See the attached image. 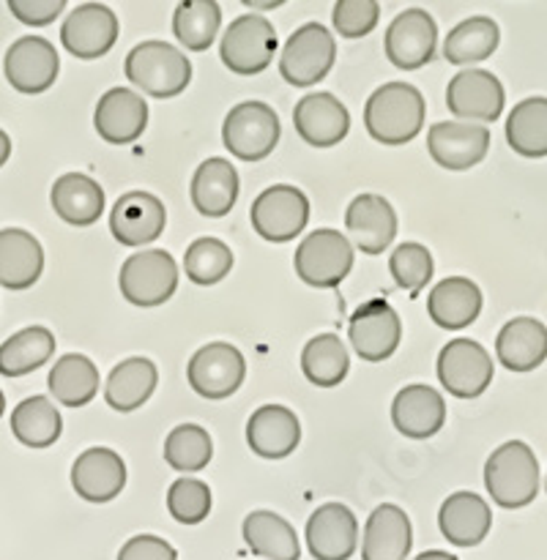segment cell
Here are the masks:
<instances>
[{
  "label": "cell",
  "instance_id": "16",
  "mask_svg": "<svg viewBox=\"0 0 547 560\" xmlns=\"http://www.w3.org/2000/svg\"><path fill=\"white\" fill-rule=\"evenodd\" d=\"M118 42V16L109 5L82 3L66 16L60 27V44L66 52L82 60H96Z\"/></svg>",
  "mask_w": 547,
  "mask_h": 560
},
{
  "label": "cell",
  "instance_id": "38",
  "mask_svg": "<svg viewBox=\"0 0 547 560\" xmlns=\"http://www.w3.org/2000/svg\"><path fill=\"white\" fill-rule=\"evenodd\" d=\"M507 142L525 159L547 156V98L534 96L514 104L507 120Z\"/></svg>",
  "mask_w": 547,
  "mask_h": 560
},
{
  "label": "cell",
  "instance_id": "18",
  "mask_svg": "<svg viewBox=\"0 0 547 560\" xmlns=\"http://www.w3.org/2000/svg\"><path fill=\"white\" fill-rule=\"evenodd\" d=\"M167 211L159 197L148 191H126L109 213V230L120 246H148L164 233Z\"/></svg>",
  "mask_w": 547,
  "mask_h": 560
},
{
  "label": "cell",
  "instance_id": "27",
  "mask_svg": "<svg viewBox=\"0 0 547 560\" xmlns=\"http://www.w3.org/2000/svg\"><path fill=\"white\" fill-rule=\"evenodd\" d=\"M438 528L454 547H476L492 528V512L476 492H454L438 512Z\"/></svg>",
  "mask_w": 547,
  "mask_h": 560
},
{
  "label": "cell",
  "instance_id": "24",
  "mask_svg": "<svg viewBox=\"0 0 547 560\" xmlns=\"http://www.w3.org/2000/svg\"><path fill=\"white\" fill-rule=\"evenodd\" d=\"M392 421L399 435L410 438V441H427L441 432L443 421H446V402L435 388L414 383L394 397Z\"/></svg>",
  "mask_w": 547,
  "mask_h": 560
},
{
  "label": "cell",
  "instance_id": "42",
  "mask_svg": "<svg viewBox=\"0 0 547 560\" xmlns=\"http://www.w3.org/2000/svg\"><path fill=\"white\" fill-rule=\"evenodd\" d=\"M213 457V443L202 427L197 424H181L164 441V459L170 468L181 470V474H195L202 470Z\"/></svg>",
  "mask_w": 547,
  "mask_h": 560
},
{
  "label": "cell",
  "instance_id": "34",
  "mask_svg": "<svg viewBox=\"0 0 547 560\" xmlns=\"http://www.w3.org/2000/svg\"><path fill=\"white\" fill-rule=\"evenodd\" d=\"M244 541L255 556L268 560H299L301 547L293 525L274 512H252L244 520Z\"/></svg>",
  "mask_w": 547,
  "mask_h": 560
},
{
  "label": "cell",
  "instance_id": "28",
  "mask_svg": "<svg viewBox=\"0 0 547 560\" xmlns=\"http://www.w3.org/2000/svg\"><path fill=\"white\" fill-rule=\"evenodd\" d=\"M481 290L465 277H449L427 295V315L443 331H463L479 317Z\"/></svg>",
  "mask_w": 547,
  "mask_h": 560
},
{
  "label": "cell",
  "instance_id": "51",
  "mask_svg": "<svg viewBox=\"0 0 547 560\" xmlns=\"http://www.w3.org/2000/svg\"><path fill=\"white\" fill-rule=\"evenodd\" d=\"M246 5H255V9H277V5H282V0H263V3H252V0H246Z\"/></svg>",
  "mask_w": 547,
  "mask_h": 560
},
{
  "label": "cell",
  "instance_id": "50",
  "mask_svg": "<svg viewBox=\"0 0 547 560\" xmlns=\"http://www.w3.org/2000/svg\"><path fill=\"white\" fill-rule=\"evenodd\" d=\"M414 560H457L452 556V552H441V550H430V552H421L419 558Z\"/></svg>",
  "mask_w": 547,
  "mask_h": 560
},
{
  "label": "cell",
  "instance_id": "19",
  "mask_svg": "<svg viewBox=\"0 0 547 560\" xmlns=\"http://www.w3.org/2000/svg\"><path fill=\"white\" fill-rule=\"evenodd\" d=\"M306 547L315 560H348L359 547V523L345 503H323L306 523Z\"/></svg>",
  "mask_w": 547,
  "mask_h": 560
},
{
  "label": "cell",
  "instance_id": "4",
  "mask_svg": "<svg viewBox=\"0 0 547 560\" xmlns=\"http://www.w3.org/2000/svg\"><path fill=\"white\" fill-rule=\"evenodd\" d=\"M118 288L129 304L151 310L173 299L178 288V266L164 249H142L120 266Z\"/></svg>",
  "mask_w": 547,
  "mask_h": 560
},
{
  "label": "cell",
  "instance_id": "41",
  "mask_svg": "<svg viewBox=\"0 0 547 560\" xmlns=\"http://www.w3.org/2000/svg\"><path fill=\"white\" fill-rule=\"evenodd\" d=\"M219 25H222V9L213 0H184L175 5L173 33L181 47L191 52H202L217 38Z\"/></svg>",
  "mask_w": 547,
  "mask_h": 560
},
{
  "label": "cell",
  "instance_id": "29",
  "mask_svg": "<svg viewBox=\"0 0 547 560\" xmlns=\"http://www.w3.org/2000/svg\"><path fill=\"white\" fill-rule=\"evenodd\" d=\"M44 271V249L27 230H0V288L27 290Z\"/></svg>",
  "mask_w": 547,
  "mask_h": 560
},
{
  "label": "cell",
  "instance_id": "26",
  "mask_svg": "<svg viewBox=\"0 0 547 560\" xmlns=\"http://www.w3.org/2000/svg\"><path fill=\"white\" fill-rule=\"evenodd\" d=\"M414 545L408 514L394 503L372 509L361 539V560H405Z\"/></svg>",
  "mask_w": 547,
  "mask_h": 560
},
{
  "label": "cell",
  "instance_id": "1",
  "mask_svg": "<svg viewBox=\"0 0 547 560\" xmlns=\"http://www.w3.org/2000/svg\"><path fill=\"white\" fill-rule=\"evenodd\" d=\"M424 96L408 82H386L377 88L364 107V126L372 140L383 145H405L424 126Z\"/></svg>",
  "mask_w": 547,
  "mask_h": 560
},
{
  "label": "cell",
  "instance_id": "37",
  "mask_svg": "<svg viewBox=\"0 0 547 560\" xmlns=\"http://www.w3.org/2000/svg\"><path fill=\"white\" fill-rule=\"evenodd\" d=\"M498 42H501V31H498L496 20L468 16L449 31L446 42H443V58L454 66L479 63L496 52Z\"/></svg>",
  "mask_w": 547,
  "mask_h": 560
},
{
  "label": "cell",
  "instance_id": "47",
  "mask_svg": "<svg viewBox=\"0 0 547 560\" xmlns=\"http://www.w3.org/2000/svg\"><path fill=\"white\" fill-rule=\"evenodd\" d=\"M66 9V0H9V11L22 25H49Z\"/></svg>",
  "mask_w": 547,
  "mask_h": 560
},
{
  "label": "cell",
  "instance_id": "49",
  "mask_svg": "<svg viewBox=\"0 0 547 560\" xmlns=\"http://www.w3.org/2000/svg\"><path fill=\"white\" fill-rule=\"evenodd\" d=\"M9 156H11V137L0 129V167L9 162Z\"/></svg>",
  "mask_w": 547,
  "mask_h": 560
},
{
  "label": "cell",
  "instance_id": "36",
  "mask_svg": "<svg viewBox=\"0 0 547 560\" xmlns=\"http://www.w3.org/2000/svg\"><path fill=\"white\" fill-rule=\"evenodd\" d=\"M55 353V334L44 326L22 328L0 345V375L22 377L47 364Z\"/></svg>",
  "mask_w": 547,
  "mask_h": 560
},
{
  "label": "cell",
  "instance_id": "45",
  "mask_svg": "<svg viewBox=\"0 0 547 560\" xmlns=\"http://www.w3.org/2000/svg\"><path fill=\"white\" fill-rule=\"evenodd\" d=\"M167 512L181 525H200L211 512V490L197 479H178L167 490Z\"/></svg>",
  "mask_w": 547,
  "mask_h": 560
},
{
  "label": "cell",
  "instance_id": "22",
  "mask_svg": "<svg viewBox=\"0 0 547 560\" xmlns=\"http://www.w3.org/2000/svg\"><path fill=\"white\" fill-rule=\"evenodd\" d=\"M93 126L98 137L109 145H126L135 142L148 126V104L140 93L129 88H109L96 104Z\"/></svg>",
  "mask_w": 547,
  "mask_h": 560
},
{
  "label": "cell",
  "instance_id": "6",
  "mask_svg": "<svg viewBox=\"0 0 547 560\" xmlns=\"http://www.w3.org/2000/svg\"><path fill=\"white\" fill-rule=\"evenodd\" d=\"M293 268L310 288H337L353 268V246L339 230H315L295 249Z\"/></svg>",
  "mask_w": 547,
  "mask_h": 560
},
{
  "label": "cell",
  "instance_id": "46",
  "mask_svg": "<svg viewBox=\"0 0 547 560\" xmlns=\"http://www.w3.org/2000/svg\"><path fill=\"white\" fill-rule=\"evenodd\" d=\"M381 20V3L375 0H339L334 3V31L345 38H361L375 31Z\"/></svg>",
  "mask_w": 547,
  "mask_h": 560
},
{
  "label": "cell",
  "instance_id": "25",
  "mask_svg": "<svg viewBox=\"0 0 547 560\" xmlns=\"http://www.w3.org/2000/svg\"><path fill=\"white\" fill-rule=\"evenodd\" d=\"M301 424L282 405H263L246 421V443L263 459H284L299 448Z\"/></svg>",
  "mask_w": 547,
  "mask_h": 560
},
{
  "label": "cell",
  "instance_id": "39",
  "mask_svg": "<svg viewBox=\"0 0 547 560\" xmlns=\"http://www.w3.org/2000/svg\"><path fill=\"white\" fill-rule=\"evenodd\" d=\"M11 432L27 448H47L63 432V419L47 397H27L11 410Z\"/></svg>",
  "mask_w": 547,
  "mask_h": 560
},
{
  "label": "cell",
  "instance_id": "31",
  "mask_svg": "<svg viewBox=\"0 0 547 560\" xmlns=\"http://www.w3.org/2000/svg\"><path fill=\"white\" fill-rule=\"evenodd\" d=\"M496 355L509 372H531L547 359V328L536 317H514L498 331Z\"/></svg>",
  "mask_w": 547,
  "mask_h": 560
},
{
  "label": "cell",
  "instance_id": "43",
  "mask_svg": "<svg viewBox=\"0 0 547 560\" xmlns=\"http://www.w3.org/2000/svg\"><path fill=\"white\" fill-rule=\"evenodd\" d=\"M233 268V252L228 244L219 238H197L184 255V271L189 282L200 284V288H211V284L222 282Z\"/></svg>",
  "mask_w": 547,
  "mask_h": 560
},
{
  "label": "cell",
  "instance_id": "17",
  "mask_svg": "<svg viewBox=\"0 0 547 560\" xmlns=\"http://www.w3.org/2000/svg\"><path fill=\"white\" fill-rule=\"evenodd\" d=\"M348 337L356 355H361L364 361H386L399 348L403 323H399V315L392 310V304L370 301L353 312Z\"/></svg>",
  "mask_w": 547,
  "mask_h": 560
},
{
  "label": "cell",
  "instance_id": "2",
  "mask_svg": "<svg viewBox=\"0 0 547 560\" xmlns=\"http://www.w3.org/2000/svg\"><path fill=\"white\" fill-rule=\"evenodd\" d=\"M485 487L496 506H528L539 492L536 454L523 441H509L498 446L485 465Z\"/></svg>",
  "mask_w": 547,
  "mask_h": 560
},
{
  "label": "cell",
  "instance_id": "23",
  "mask_svg": "<svg viewBox=\"0 0 547 560\" xmlns=\"http://www.w3.org/2000/svg\"><path fill=\"white\" fill-rule=\"evenodd\" d=\"M71 487L88 503H109L126 487V465L113 448H88L71 465Z\"/></svg>",
  "mask_w": 547,
  "mask_h": 560
},
{
  "label": "cell",
  "instance_id": "8",
  "mask_svg": "<svg viewBox=\"0 0 547 560\" xmlns=\"http://www.w3.org/2000/svg\"><path fill=\"white\" fill-rule=\"evenodd\" d=\"M277 52V31L266 16L244 14L230 22L219 44V58L233 74L252 77L268 69Z\"/></svg>",
  "mask_w": 547,
  "mask_h": 560
},
{
  "label": "cell",
  "instance_id": "48",
  "mask_svg": "<svg viewBox=\"0 0 547 560\" xmlns=\"http://www.w3.org/2000/svg\"><path fill=\"white\" fill-rule=\"evenodd\" d=\"M118 560H178V556H175L170 541L159 539V536L142 534V536H135V539H129L124 547H120Z\"/></svg>",
  "mask_w": 547,
  "mask_h": 560
},
{
  "label": "cell",
  "instance_id": "13",
  "mask_svg": "<svg viewBox=\"0 0 547 560\" xmlns=\"http://www.w3.org/2000/svg\"><path fill=\"white\" fill-rule=\"evenodd\" d=\"M449 113L468 124H492L503 113V85L492 71H457L446 88Z\"/></svg>",
  "mask_w": 547,
  "mask_h": 560
},
{
  "label": "cell",
  "instance_id": "32",
  "mask_svg": "<svg viewBox=\"0 0 547 560\" xmlns=\"http://www.w3.org/2000/svg\"><path fill=\"white\" fill-rule=\"evenodd\" d=\"M53 211L71 228H91L104 211V191L93 178L82 173L60 175L49 191Z\"/></svg>",
  "mask_w": 547,
  "mask_h": 560
},
{
  "label": "cell",
  "instance_id": "33",
  "mask_svg": "<svg viewBox=\"0 0 547 560\" xmlns=\"http://www.w3.org/2000/svg\"><path fill=\"white\" fill-rule=\"evenodd\" d=\"M159 383V370L151 359H126L109 372L107 383H104V399L118 413H131V410L142 408L151 399L153 388Z\"/></svg>",
  "mask_w": 547,
  "mask_h": 560
},
{
  "label": "cell",
  "instance_id": "21",
  "mask_svg": "<svg viewBox=\"0 0 547 560\" xmlns=\"http://www.w3.org/2000/svg\"><path fill=\"white\" fill-rule=\"evenodd\" d=\"M293 126L312 148H331L348 137V107L334 93H306L293 109Z\"/></svg>",
  "mask_w": 547,
  "mask_h": 560
},
{
  "label": "cell",
  "instance_id": "35",
  "mask_svg": "<svg viewBox=\"0 0 547 560\" xmlns=\"http://www.w3.org/2000/svg\"><path fill=\"white\" fill-rule=\"evenodd\" d=\"M49 394L66 408H82L98 394V370L88 355L69 353L55 361L47 377Z\"/></svg>",
  "mask_w": 547,
  "mask_h": 560
},
{
  "label": "cell",
  "instance_id": "3",
  "mask_svg": "<svg viewBox=\"0 0 547 560\" xmlns=\"http://www.w3.org/2000/svg\"><path fill=\"white\" fill-rule=\"evenodd\" d=\"M126 77L153 98H173L191 82V63L167 42H142L126 55Z\"/></svg>",
  "mask_w": 547,
  "mask_h": 560
},
{
  "label": "cell",
  "instance_id": "52",
  "mask_svg": "<svg viewBox=\"0 0 547 560\" xmlns=\"http://www.w3.org/2000/svg\"><path fill=\"white\" fill-rule=\"evenodd\" d=\"M3 410H5V397H3V392H0V416H3Z\"/></svg>",
  "mask_w": 547,
  "mask_h": 560
},
{
  "label": "cell",
  "instance_id": "12",
  "mask_svg": "<svg viewBox=\"0 0 547 560\" xmlns=\"http://www.w3.org/2000/svg\"><path fill=\"white\" fill-rule=\"evenodd\" d=\"M438 44L435 20L424 9L399 11L386 27V58L388 63L403 71L421 69L432 60Z\"/></svg>",
  "mask_w": 547,
  "mask_h": 560
},
{
  "label": "cell",
  "instance_id": "5",
  "mask_svg": "<svg viewBox=\"0 0 547 560\" xmlns=\"http://www.w3.org/2000/svg\"><path fill=\"white\" fill-rule=\"evenodd\" d=\"M337 60V42L321 22H306L290 33L279 55V74L295 88H310L331 71Z\"/></svg>",
  "mask_w": 547,
  "mask_h": 560
},
{
  "label": "cell",
  "instance_id": "30",
  "mask_svg": "<svg viewBox=\"0 0 547 560\" xmlns=\"http://www.w3.org/2000/svg\"><path fill=\"white\" fill-rule=\"evenodd\" d=\"M191 206L208 219L228 217L238 200V173L228 159H206L191 175Z\"/></svg>",
  "mask_w": 547,
  "mask_h": 560
},
{
  "label": "cell",
  "instance_id": "40",
  "mask_svg": "<svg viewBox=\"0 0 547 560\" xmlns=\"http://www.w3.org/2000/svg\"><path fill=\"white\" fill-rule=\"evenodd\" d=\"M350 370L348 350L337 334H317L301 350V372L317 388H334Z\"/></svg>",
  "mask_w": 547,
  "mask_h": 560
},
{
  "label": "cell",
  "instance_id": "7",
  "mask_svg": "<svg viewBox=\"0 0 547 560\" xmlns=\"http://www.w3.org/2000/svg\"><path fill=\"white\" fill-rule=\"evenodd\" d=\"M279 118L266 102H241L222 124V142L230 156L244 162H260L277 148Z\"/></svg>",
  "mask_w": 547,
  "mask_h": 560
},
{
  "label": "cell",
  "instance_id": "11",
  "mask_svg": "<svg viewBox=\"0 0 547 560\" xmlns=\"http://www.w3.org/2000/svg\"><path fill=\"white\" fill-rule=\"evenodd\" d=\"M438 381L452 397L476 399L492 383V359L474 339H452L438 355Z\"/></svg>",
  "mask_w": 547,
  "mask_h": 560
},
{
  "label": "cell",
  "instance_id": "9",
  "mask_svg": "<svg viewBox=\"0 0 547 560\" xmlns=\"http://www.w3.org/2000/svg\"><path fill=\"white\" fill-rule=\"evenodd\" d=\"M252 230L271 244H288L310 222V200L301 189L288 184L268 186L252 202Z\"/></svg>",
  "mask_w": 547,
  "mask_h": 560
},
{
  "label": "cell",
  "instance_id": "44",
  "mask_svg": "<svg viewBox=\"0 0 547 560\" xmlns=\"http://www.w3.org/2000/svg\"><path fill=\"white\" fill-rule=\"evenodd\" d=\"M388 271H392L397 288L419 293V290L427 288L435 268H432V255L427 252V246L408 241V244L397 246L392 252V257H388Z\"/></svg>",
  "mask_w": 547,
  "mask_h": 560
},
{
  "label": "cell",
  "instance_id": "20",
  "mask_svg": "<svg viewBox=\"0 0 547 560\" xmlns=\"http://www.w3.org/2000/svg\"><path fill=\"white\" fill-rule=\"evenodd\" d=\"M345 228L356 246L364 255H383L397 235V213L392 202L381 195H359L345 211Z\"/></svg>",
  "mask_w": 547,
  "mask_h": 560
},
{
  "label": "cell",
  "instance_id": "10",
  "mask_svg": "<svg viewBox=\"0 0 547 560\" xmlns=\"http://www.w3.org/2000/svg\"><path fill=\"white\" fill-rule=\"evenodd\" d=\"M246 377V361L238 348L228 342L202 345L186 366L191 392L202 399H228Z\"/></svg>",
  "mask_w": 547,
  "mask_h": 560
},
{
  "label": "cell",
  "instance_id": "15",
  "mask_svg": "<svg viewBox=\"0 0 547 560\" xmlns=\"http://www.w3.org/2000/svg\"><path fill=\"white\" fill-rule=\"evenodd\" d=\"M427 151L443 170H470L490 151V129L468 120H441L427 131Z\"/></svg>",
  "mask_w": 547,
  "mask_h": 560
},
{
  "label": "cell",
  "instance_id": "14",
  "mask_svg": "<svg viewBox=\"0 0 547 560\" xmlns=\"http://www.w3.org/2000/svg\"><path fill=\"white\" fill-rule=\"evenodd\" d=\"M58 49L42 36H22L9 47L3 58L5 80L14 91L36 96L58 80Z\"/></svg>",
  "mask_w": 547,
  "mask_h": 560
}]
</instances>
